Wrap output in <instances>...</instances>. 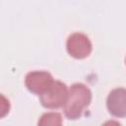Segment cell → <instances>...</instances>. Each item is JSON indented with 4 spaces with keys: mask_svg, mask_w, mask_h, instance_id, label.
<instances>
[{
    "mask_svg": "<svg viewBox=\"0 0 126 126\" xmlns=\"http://www.w3.org/2000/svg\"><path fill=\"white\" fill-rule=\"evenodd\" d=\"M62 124L61 115L57 112H48L44 113L38 120V125L40 126H59Z\"/></svg>",
    "mask_w": 126,
    "mask_h": 126,
    "instance_id": "8992f818",
    "label": "cell"
},
{
    "mask_svg": "<svg viewBox=\"0 0 126 126\" xmlns=\"http://www.w3.org/2000/svg\"><path fill=\"white\" fill-rule=\"evenodd\" d=\"M92 101V92L84 84L77 83L71 86L66 101L63 105L67 118L75 120L82 116L84 110Z\"/></svg>",
    "mask_w": 126,
    "mask_h": 126,
    "instance_id": "6da1fadb",
    "label": "cell"
},
{
    "mask_svg": "<svg viewBox=\"0 0 126 126\" xmlns=\"http://www.w3.org/2000/svg\"><path fill=\"white\" fill-rule=\"evenodd\" d=\"M50 73L45 71H32L27 74L25 79L26 87L35 94H41L53 83Z\"/></svg>",
    "mask_w": 126,
    "mask_h": 126,
    "instance_id": "277c9868",
    "label": "cell"
},
{
    "mask_svg": "<svg viewBox=\"0 0 126 126\" xmlns=\"http://www.w3.org/2000/svg\"><path fill=\"white\" fill-rule=\"evenodd\" d=\"M67 94V86L60 81H53L49 88L39 94V99L41 104L46 108H59L64 105Z\"/></svg>",
    "mask_w": 126,
    "mask_h": 126,
    "instance_id": "7a4b0ae2",
    "label": "cell"
},
{
    "mask_svg": "<svg viewBox=\"0 0 126 126\" xmlns=\"http://www.w3.org/2000/svg\"><path fill=\"white\" fill-rule=\"evenodd\" d=\"M126 91L124 88L112 90L106 99L108 111L116 117H125L126 115Z\"/></svg>",
    "mask_w": 126,
    "mask_h": 126,
    "instance_id": "5b68a950",
    "label": "cell"
},
{
    "mask_svg": "<svg viewBox=\"0 0 126 126\" xmlns=\"http://www.w3.org/2000/svg\"><path fill=\"white\" fill-rule=\"evenodd\" d=\"M10 111V101L9 99L0 94V118L5 117Z\"/></svg>",
    "mask_w": 126,
    "mask_h": 126,
    "instance_id": "52a82bcc",
    "label": "cell"
},
{
    "mask_svg": "<svg viewBox=\"0 0 126 126\" xmlns=\"http://www.w3.org/2000/svg\"><path fill=\"white\" fill-rule=\"evenodd\" d=\"M66 47L68 53L76 59L86 58L92 52L91 40L87 35L81 32H75L69 35L66 42Z\"/></svg>",
    "mask_w": 126,
    "mask_h": 126,
    "instance_id": "3957f363",
    "label": "cell"
}]
</instances>
